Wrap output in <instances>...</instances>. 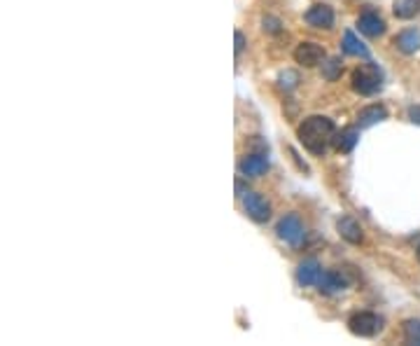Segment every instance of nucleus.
Returning <instances> with one entry per match:
<instances>
[{"mask_svg": "<svg viewBox=\"0 0 420 346\" xmlns=\"http://www.w3.org/2000/svg\"><path fill=\"white\" fill-rule=\"evenodd\" d=\"M334 133H336L334 122L322 115L306 117L297 129L299 143L309 152H313V155H322L327 150V145L334 140Z\"/></svg>", "mask_w": 420, "mask_h": 346, "instance_id": "obj_1", "label": "nucleus"}, {"mask_svg": "<svg viewBox=\"0 0 420 346\" xmlns=\"http://www.w3.org/2000/svg\"><path fill=\"white\" fill-rule=\"evenodd\" d=\"M351 82H353V89L357 94L371 96V94H376L383 87V73L378 70V66H374V63H362V66H357L353 70Z\"/></svg>", "mask_w": 420, "mask_h": 346, "instance_id": "obj_2", "label": "nucleus"}, {"mask_svg": "<svg viewBox=\"0 0 420 346\" xmlns=\"http://www.w3.org/2000/svg\"><path fill=\"white\" fill-rule=\"evenodd\" d=\"M348 327H351V332H353V335H357V337H374L376 332H381L383 321L371 312H360V314L351 316Z\"/></svg>", "mask_w": 420, "mask_h": 346, "instance_id": "obj_3", "label": "nucleus"}, {"mask_svg": "<svg viewBox=\"0 0 420 346\" xmlns=\"http://www.w3.org/2000/svg\"><path fill=\"white\" fill-rule=\"evenodd\" d=\"M276 232H278V237H280L283 241H287L292 246H299L306 237L304 225H301V220L297 218V215H285V218H280Z\"/></svg>", "mask_w": 420, "mask_h": 346, "instance_id": "obj_4", "label": "nucleus"}, {"mask_svg": "<svg viewBox=\"0 0 420 346\" xmlns=\"http://www.w3.org/2000/svg\"><path fill=\"white\" fill-rule=\"evenodd\" d=\"M348 283H351V279L346 277V272L332 269V272H322L316 285H318V290L324 292V295H334V292H339V290H346Z\"/></svg>", "mask_w": 420, "mask_h": 346, "instance_id": "obj_5", "label": "nucleus"}, {"mask_svg": "<svg viewBox=\"0 0 420 346\" xmlns=\"http://www.w3.org/2000/svg\"><path fill=\"white\" fill-rule=\"evenodd\" d=\"M243 206H245V213L250 215L254 222H266L271 218L269 202H266L262 195H257V192H247L243 197Z\"/></svg>", "mask_w": 420, "mask_h": 346, "instance_id": "obj_6", "label": "nucleus"}, {"mask_svg": "<svg viewBox=\"0 0 420 346\" xmlns=\"http://www.w3.org/2000/svg\"><path fill=\"white\" fill-rule=\"evenodd\" d=\"M294 58L297 63L306 68H313V66H320L324 61V50L318 43H301L297 50H294Z\"/></svg>", "mask_w": 420, "mask_h": 346, "instance_id": "obj_7", "label": "nucleus"}, {"mask_svg": "<svg viewBox=\"0 0 420 346\" xmlns=\"http://www.w3.org/2000/svg\"><path fill=\"white\" fill-rule=\"evenodd\" d=\"M304 19L313 28H332L334 26V10L324 3H318L309 8V12L304 14Z\"/></svg>", "mask_w": 420, "mask_h": 346, "instance_id": "obj_8", "label": "nucleus"}, {"mask_svg": "<svg viewBox=\"0 0 420 346\" xmlns=\"http://www.w3.org/2000/svg\"><path fill=\"white\" fill-rule=\"evenodd\" d=\"M357 28L360 33H364L366 38H378V35L386 33V21H383L381 14L376 12H362L357 17Z\"/></svg>", "mask_w": 420, "mask_h": 346, "instance_id": "obj_9", "label": "nucleus"}, {"mask_svg": "<svg viewBox=\"0 0 420 346\" xmlns=\"http://www.w3.org/2000/svg\"><path fill=\"white\" fill-rule=\"evenodd\" d=\"M239 171L247 175V178H257V175H264L266 171H269V160H266L264 152L247 155L239 162Z\"/></svg>", "mask_w": 420, "mask_h": 346, "instance_id": "obj_10", "label": "nucleus"}, {"mask_svg": "<svg viewBox=\"0 0 420 346\" xmlns=\"http://www.w3.org/2000/svg\"><path fill=\"white\" fill-rule=\"evenodd\" d=\"M336 230H339V234L343 239H346L348 244L357 246L364 241V234H362V227H360L357 220L348 218V215H343V218H339V222H336Z\"/></svg>", "mask_w": 420, "mask_h": 346, "instance_id": "obj_11", "label": "nucleus"}, {"mask_svg": "<svg viewBox=\"0 0 420 346\" xmlns=\"http://www.w3.org/2000/svg\"><path fill=\"white\" fill-rule=\"evenodd\" d=\"M383 120H388L386 105L374 103V105H366V108L360 110V115H357V127H360V129H366V127L378 125V122H383Z\"/></svg>", "mask_w": 420, "mask_h": 346, "instance_id": "obj_12", "label": "nucleus"}, {"mask_svg": "<svg viewBox=\"0 0 420 346\" xmlns=\"http://www.w3.org/2000/svg\"><path fill=\"white\" fill-rule=\"evenodd\" d=\"M320 274H322L320 262L313 260V257H311V260H304V262L299 265V269H297V281H299V285L309 288V285H316V283H318Z\"/></svg>", "mask_w": 420, "mask_h": 346, "instance_id": "obj_13", "label": "nucleus"}, {"mask_svg": "<svg viewBox=\"0 0 420 346\" xmlns=\"http://www.w3.org/2000/svg\"><path fill=\"white\" fill-rule=\"evenodd\" d=\"M395 47H397L401 54H416L420 50V31H416V28L401 31L397 38H395Z\"/></svg>", "mask_w": 420, "mask_h": 346, "instance_id": "obj_14", "label": "nucleus"}, {"mask_svg": "<svg viewBox=\"0 0 420 346\" xmlns=\"http://www.w3.org/2000/svg\"><path fill=\"white\" fill-rule=\"evenodd\" d=\"M357 138H360L357 129H355V127H346V129H341V131L334 133L332 145L339 152H351L355 145H357Z\"/></svg>", "mask_w": 420, "mask_h": 346, "instance_id": "obj_15", "label": "nucleus"}, {"mask_svg": "<svg viewBox=\"0 0 420 346\" xmlns=\"http://www.w3.org/2000/svg\"><path fill=\"white\" fill-rule=\"evenodd\" d=\"M393 12L397 19H413L420 12V0H395Z\"/></svg>", "mask_w": 420, "mask_h": 346, "instance_id": "obj_16", "label": "nucleus"}, {"mask_svg": "<svg viewBox=\"0 0 420 346\" xmlns=\"http://www.w3.org/2000/svg\"><path fill=\"white\" fill-rule=\"evenodd\" d=\"M343 52L351 56H362V58H369V50L360 43L357 38H355L353 31H346V35H343Z\"/></svg>", "mask_w": 420, "mask_h": 346, "instance_id": "obj_17", "label": "nucleus"}, {"mask_svg": "<svg viewBox=\"0 0 420 346\" xmlns=\"http://www.w3.org/2000/svg\"><path fill=\"white\" fill-rule=\"evenodd\" d=\"M341 73H343V63H341V58H339V56H334V58H327V61H322V78H324V80L334 82V80H339V78H341Z\"/></svg>", "mask_w": 420, "mask_h": 346, "instance_id": "obj_18", "label": "nucleus"}, {"mask_svg": "<svg viewBox=\"0 0 420 346\" xmlns=\"http://www.w3.org/2000/svg\"><path fill=\"white\" fill-rule=\"evenodd\" d=\"M404 339L409 344H418L420 346V321L411 318L404 323Z\"/></svg>", "mask_w": 420, "mask_h": 346, "instance_id": "obj_19", "label": "nucleus"}, {"mask_svg": "<svg viewBox=\"0 0 420 346\" xmlns=\"http://www.w3.org/2000/svg\"><path fill=\"white\" fill-rule=\"evenodd\" d=\"M278 82H280V89L292 91V89H297V85H299V73L297 70H283Z\"/></svg>", "mask_w": 420, "mask_h": 346, "instance_id": "obj_20", "label": "nucleus"}, {"mask_svg": "<svg viewBox=\"0 0 420 346\" xmlns=\"http://www.w3.org/2000/svg\"><path fill=\"white\" fill-rule=\"evenodd\" d=\"M264 31H269V33H278L280 31V21L274 19V17H264Z\"/></svg>", "mask_w": 420, "mask_h": 346, "instance_id": "obj_21", "label": "nucleus"}, {"mask_svg": "<svg viewBox=\"0 0 420 346\" xmlns=\"http://www.w3.org/2000/svg\"><path fill=\"white\" fill-rule=\"evenodd\" d=\"M234 38H236V54H241V52L245 50V35L241 33V31H236Z\"/></svg>", "mask_w": 420, "mask_h": 346, "instance_id": "obj_22", "label": "nucleus"}, {"mask_svg": "<svg viewBox=\"0 0 420 346\" xmlns=\"http://www.w3.org/2000/svg\"><path fill=\"white\" fill-rule=\"evenodd\" d=\"M409 117L413 125H420V105H413V108H409Z\"/></svg>", "mask_w": 420, "mask_h": 346, "instance_id": "obj_23", "label": "nucleus"}, {"mask_svg": "<svg viewBox=\"0 0 420 346\" xmlns=\"http://www.w3.org/2000/svg\"><path fill=\"white\" fill-rule=\"evenodd\" d=\"M236 192H239V197H245V195H247L245 185H243V183H241V180H236Z\"/></svg>", "mask_w": 420, "mask_h": 346, "instance_id": "obj_24", "label": "nucleus"}, {"mask_svg": "<svg viewBox=\"0 0 420 346\" xmlns=\"http://www.w3.org/2000/svg\"><path fill=\"white\" fill-rule=\"evenodd\" d=\"M418 260H420V246H418Z\"/></svg>", "mask_w": 420, "mask_h": 346, "instance_id": "obj_25", "label": "nucleus"}]
</instances>
